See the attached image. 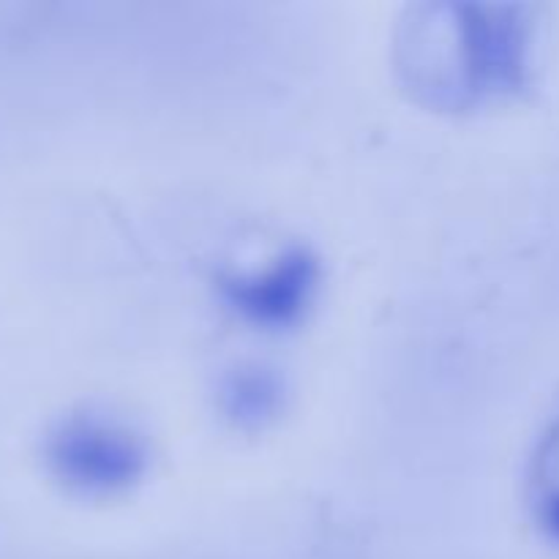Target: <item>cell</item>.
<instances>
[{
	"label": "cell",
	"mask_w": 559,
	"mask_h": 559,
	"mask_svg": "<svg viewBox=\"0 0 559 559\" xmlns=\"http://www.w3.org/2000/svg\"><path fill=\"white\" fill-rule=\"evenodd\" d=\"M546 511H549L551 522L559 527V437L549 453V462H546Z\"/></svg>",
	"instance_id": "1"
}]
</instances>
